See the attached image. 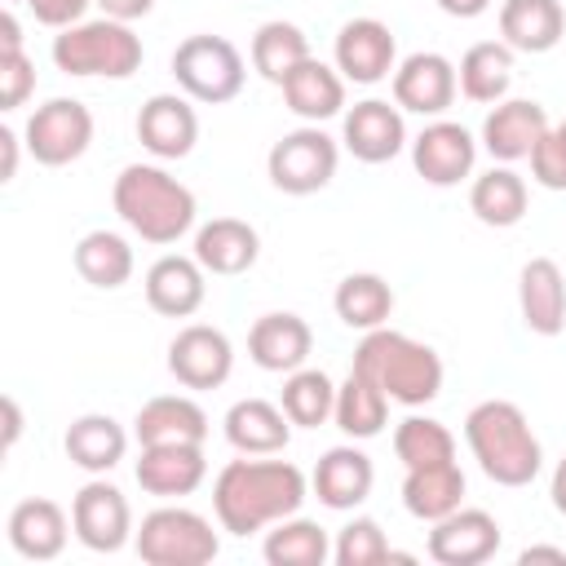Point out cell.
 Masks as SVG:
<instances>
[{"mask_svg": "<svg viewBox=\"0 0 566 566\" xmlns=\"http://www.w3.org/2000/svg\"><path fill=\"white\" fill-rule=\"evenodd\" d=\"M455 75H460V93L469 102L495 106L500 97H509V84H513V49L504 40H478L464 49Z\"/></svg>", "mask_w": 566, "mask_h": 566, "instance_id": "d6a6232c", "label": "cell"}, {"mask_svg": "<svg viewBox=\"0 0 566 566\" xmlns=\"http://www.w3.org/2000/svg\"><path fill=\"white\" fill-rule=\"evenodd\" d=\"M31 93H35V62L22 49L0 53V111H18Z\"/></svg>", "mask_w": 566, "mask_h": 566, "instance_id": "b9f144b4", "label": "cell"}, {"mask_svg": "<svg viewBox=\"0 0 566 566\" xmlns=\"http://www.w3.org/2000/svg\"><path fill=\"white\" fill-rule=\"evenodd\" d=\"M394 455L402 460V469L416 464H438V460H455V438L442 420L433 416H407L394 429Z\"/></svg>", "mask_w": 566, "mask_h": 566, "instance_id": "ab89813d", "label": "cell"}, {"mask_svg": "<svg viewBox=\"0 0 566 566\" xmlns=\"http://www.w3.org/2000/svg\"><path fill=\"white\" fill-rule=\"evenodd\" d=\"M133 548L146 566H203L221 553V539L203 513L181 509V504H164V509H150L142 517Z\"/></svg>", "mask_w": 566, "mask_h": 566, "instance_id": "52a82bcc", "label": "cell"}, {"mask_svg": "<svg viewBox=\"0 0 566 566\" xmlns=\"http://www.w3.org/2000/svg\"><path fill=\"white\" fill-rule=\"evenodd\" d=\"M548 495H553V509H557V513H566V455H562V460H557V469H553Z\"/></svg>", "mask_w": 566, "mask_h": 566, "instance_id": "f907efd6", "label": "cell"}, {"mask_svg": "<svg viewBox=\"0 0 566 566\" xmlns=\"http://www.w3.org/2000/svg\"><path fill=\"white\" fill-rule=\"evenodd\" d=\"M13 49H22V27H18L13 9H4L0 13V53H13Z\"/></svg>", "mask_w": 566, "mask_h": 566, "instance_id": "c3c4849f", "label": "cell"}, {"mask_svg": "<svg viewBox=\"0 0 566 566\" xmlns=\"http://www.w3.org/2000/svg\"><path fill=\"white\" fill-rule=\"evenodd\" d=\"M332 62L349 84H380L398 66V40L380 18H349L336 31Z\"/></svg>", "mask_w": 566, "mask_h": 566, "instance_id": "4fadbf2b", "label": "cell"}, {"mask_svg": "<svg viewBox=\"0 0 566 566\" xmlns=\"http://www.w3.org/2000/svg\"><path fill=\"white\" fill-rule=\"evenodd\" d=\"M424 553L438 566H482V562H491L500 553V522L486 509L460 504L455 513L433 522Z\"/></svg>", "mask_w": 566, "mask_h": 566, "instance_id": "5bb4252c", "label": "cell"}, {"mask_svg": "<svg viewBox=\"0 0 566 566\" xmlns=\"http://www.w3.org/2000/svg\"><path fill=\"white\" fill-rule=\"evenodd\" d=\"M168 371L181 389H221L234 371V345L212 323H186L168 345Z\"/></svg>", "mask_w": 566, "mask_h": 566, "instance_id": "8fae6325", "label": "cell"}, {"mask_svg": "<svg viewBox=\"0 0 566 566\" xmlns=\"http://www.w3.org/2000/svg\"><path fill=\"white\" fill-rule=\"evenodd\" d=\"M332 420H336V429H340L345 438L367 442V438H376V433L385 429V420H389V398H385L380 385H371L367 376H358V371L349 367V376L336 385V411H332Z\"/></svg>", "mask_w": 566, "mask_h": 566, "instance_id": "d590c367", "label": "cell"}, {"mask_svg": "<svg viewBox=\"0 0 566 566\" xmlns=\"http://www.w3.org/2000/svg\"><path fill=\"white\" fill-rule=\"evenodd\" d=\"M389 84H394V102H398L402 111H411V115H424V119H442V111H447V106L455 102V93H460L455 62L442 57V53H433V49L407 53V57L394 66Z\"/></svg>", "mask_w": 566, "mask_h": 566, "instance_id": "7c38bea8", "label": "cell"}, {"mask_svg": "<svg viewBox=\"0 0 566 566\" xmlns=\"http://www.w3.org/2000/svg\"><path fill=\"white\" fill-rule=\"evenodd\" d=\"M332 310H336V318H340L345 327H354V332L385 327L389 314H394V287H389L380 274H371V270H354V274H345V279L336 283Z\"/></svg>", "mask_w": 566, "mask_h": 566, "instance_id": "836d02e7", "label": "cell"}, {"mask_svg": "<svg viewBox=\"0 0 566 566\" xmlns=\"http://www.w3.org/2000/svg\"><path fill=\"white\" fill-rule=\"evenodd\" d=\"M522 562H566V548H548V544H531V548H522Z\"/></svg>", "mask_w": 566, "mask_h": 566, "instance_id": "816d5d0a", "label": "cell"}, {"mask_svg": "<svg viewBox=\"0 0 566 566\" xmlns=\"http://www.w3.org/2000/svg\"><path fill=\"white\" fill-rule=\"evenodd\" d=\"M310 349H314V332H310V323H305L301 314H292V310L261 314V318L252 323V332H248V354H252V363H256L261 371L287 376V371L305 367Z\"/></svg>", "mask_w": 566, "mask_h": 566, "instance_id": "603a6c76", "label": "cell"}, {"mask_svg": "<svg viewBox=\"0 0 566 566\" xmlns=\"http://www.w3.org/2000/svg\"><path fill=\"white\" fill-rule=\"evenodd\" d=\"M411 164L429 186H460L464 177H473L478 164V142L464 124L455 119H433L416 133L411 142Z\"/></svg>", "mask_w": 566, "mask_h": 566, "instance_id": "2e32d148", "label": "cell"}, {"mask_svg": "<svg viewBox=\"0 0 566 566\" xmlns=\"http://www.w3.org/2000/svg\"><path fill=\"white\" fill-rule=\"evenodd\" d=\"M137 142L155 159H186L199 142V115L186 93H155L137 111Z\"/></svg>", "mask_w": 566, "mask_h": 566, "instance_id": "e0dca14e", "label": "cell"}, {"mask_svg": "<svg viewBox=\"0 0 566 566\" xmlns=\"http://www.w3.org/2000/svg\"><path fill=\"white\" fill-rule=\"evenodd\" d=\"M526 203H531V190H526V181H522L509 164L486 168V172L473 177V186H469V212H473L482 226H491V230L517 226V221L526 217Z\"/></svg>", "mask_w": 566, "mask_h": 566, "instance_id": "1f68e13d", "label": "cell"}, {"mask_svg": "<svg viewBox=\"0 0 566 566\" xmlns=\"http://www.w3.org/2000/svg\"><path fill=\"white\" fill-rule=\"evenodd\" d=\"M548 111L531 97H500L486 119H482V146L491 159L500 164H517V159H531L535 142L548 133Z\"/></svg>", "mask_w": 566, "mask_h": 566, "instance_id": "ac0fdd59", "label": "cell"}, {"mask_svg": "<svg viewBox=\"0 0 566 566\" xmlns=\"http://www.w3.org/2000/svg\"><path fill=\"white\" fill-rule=\"evenodd\" d=\"M71 261H75V274H80L84 283L102 287V292L124 287V283L133 279V265H137L128 239L115 234V230H88V234L75 243Z\"/></svg>", "mask_w": 566, "mask_h": 566, "instance_id": "e575fe53", "label": "cell"}, {"mask_svg": "<svg viewBox=\"0 0 566 566\" xmlns=\"http://www.w3.org/2000/svg\"><path fill=\"white\" fill-rule=\"evenodd\" d=\"M256 256H261V234L239 217H212L195 230V261L217 279L248 274Z\"/></svg>", "mask_w": 566, "mask_h": 566, "instance_id": "cb8c5ba5", "label": "cell"}, {"mask_svg": "<svg viewBox=\"0 0 566 566\" xmlns=\"http://www.w3.org/2000/svg\"><path fill=\"white\" fill-rule=\"evenodd\" d=\"M133 438L137 447H168V442H203L208 438V416L195 398L186 394H159L146 398L133 416Z\"/></svg>", "mask_w": 566, "mask_h": 566, "instance_id": "484cf974", "label": "cell"}, {"mask_svg": "<svg viewBox=\"0 0 566 566\" xmlns=\"http://www.w3.org/2000/svg\"><path fill=\"white\" fill-rule=\"evenodd\" d=\"M517 310L535 336H557L566 327V274L553 256H531L517 274Z\"/></svg>", "mask_w": 566, "mask_h": 566, "instance_id": "d4e9b609", "label": "cell"}, {"mask_svg": "<svg viewBox=\"0 0 566 566\" xmlns=\"http://www.w3.org/2000/svg\"><path fill=\"white\" fill-rule=\"evenodd\" d=\"M62 447H66V455H71L75 469L102 478V473H111V469L124 460L128 433H124V424H119L115 416H106V411H84V416H75V420L66 424Z\"/></svg>", "mask_w": 566, "mask_h": 566, "instance_id": "83f0119b", "label": "cell"}, {"mask_svg": "<svg viewBox=\"0 0 566 566\" xmlns=\"http://www.w3.org/2000/svg\"><path fill=\"white\" fill-rule=\"evenodd\" d=\"M310 495L305 473L292 460H230L212 482V513L230 535H256L301 513Z\"/></svg>", "mask_w": 566, "mask_h": 566, "instance_id": "6da1fadb", "label": "cell"}, {"mask_svg": "<svg viewBox=\"0 0 566 566\" xmlns=\"http://www.w3.org/2000/svg\"><path fill=\"white\" fill-rule=\"evenodd\" d=\"M553 128H557V133H562V142H566V119H562V124H553Z\"/></svg>", "mask_w": 566, "mask_h": 566, "instance_id": "f5cc1de1", "label": "cell"}, {"mask_svg": "<svg viewBox=\"0 0 566 566\" xmlns=\"http://www.w3.org/2000/svg\"><path fill=\"white\" fill-rule=\"evenodd\" d=\"M137 486L146 495L159 500H181L190 491L203 486L208 478V460H203V442H168V447H142L137 464Z\"/></svg>", "mask_w": 566, "mask_h": 566, "instance_id": "d6986e66", "label": "cell"}, {"mask_svg": "<svg viewBox=\"0 0 566 566\" xmlns=\"http://www.w3.org/2000/svg\"><path fill=\"white\" fill-rule=\"evenodd\" d=\"M358 376H367L371 385L385 389L389 402H402V407H424L442 394V358L433 345L407 336V332H394V327H371L363 332L358 349H354V363H349Z\"/></svg>", "mask_w": 566, "mask_h": 566, "instance_id": "277c9868", "label": "cell"}, {"mask_svg": "<svg viewBox=\"0 0 566 566\" xmlns=\"http://www.w3.org/2000/svg\"><path fill=\"white\" fill-rule=\"evenodd\" d=\"M371 482H376V469H371V455L358 451L354 442H340V447H327L314 464V495L318 504L336 509V513H349L358 509L367 495H371Z\"/></svg>", "mask_w": 566, "mask_h": 566, "instance_id": "7402d4cb", "label": "cell"}, {"mask_svg": "<svg viewBox=\"0 0 566 566\" xmlns=\"http://www.w3.org/2000/svg\"><path fill=\"white\" fill-rule=\"evenodd\" d=\"M261 553H265L270 566H323L332 557V539L318 522L292 513V517H283L265 531Z\"/></svg>", "mask_w": 566, "mask_h": 566, "instance_id": "74e56055", "label": "cell"}, {"mask_svg": "<svg viewBox=\"0 0 566 566\" xmlns=\"http://www.w3.org/2000/svg\"><path fill=\"white\" fill-rule=\"evenodd\" d=\"M531 177L544 190H566V142L557 128H548L531 150Z\"/></svg>", "mask_w": 566, "mask_h": 566, "instance_id": "7bdbcfd3", "label": "cell"}, {"mask_svg": "<svg viewBox=\"0 0 566 566\" xmlns=\"http://www.w3.org/2000/svg\"><path fill=\"white\" fill-rule=\"evenodd\" d=\"M464 442L478 469L495 486H531L544 464V447L526 420V411L509 398H482L464 416Z\"/></svg>", "mask_w": 566, "mask_h": 566, "instance_id": "7a4b0ae2", "label": "cell"}, {"mask_svg": "<svg viewBox=\"0 0 566 566\" xmlns=\"http://www.w3.org/2000/svg\"><path fill=\"white\" fill-rule=\"evenodd\" d=\"M18 438H22V407L18 398H4V451H13Z\"/></svg>", "mask_w": 566, "mask_h": 566, "instance_id": "681fc988", "label": "cell"}, {"mask_svg": "<svg viewBox=\"0 0 566 566\" xmlns=\"http://www.w3.org/2000/svg\"><path fill=\"white\" fill-rule=\"evenodd\" d=\"M142 287H146V305L155 314H164V318H190L208 301V270L195 261V252L190 256L164 252L146 270Z\"/></svg>", "mask_w": 566, "mask_h": 566, "instance_id": "ffe728a7", "label": "cell"}, {"mask_svg": "<svg viewBox=\"0 0 566 566\" xmlns=\"http://www.w3.org/2000/svg\"><path fill=\"white\" fill-rule=\"evenodd\" d=\"M4 531H9V544H13L18 557H27V562H53V557H62V548H66V539H71L75 526H71V513L57 500L31 495V500H18L13 504Z\"/></svg>", "mask_w": 566, "mask_h": 566, "instance_id": "44dd1931", "label": "cell"}, {"mask_svg": "<svg viewBox=\"0 0 566 566\" xmlns=\"http://www.w3.org/2000/svg\"><path fill=\"white\" fill-rule=\"evenodd\" d=\"M18 4H27V0H18Z\"/></svg>", "mask_w": 566, "mask_h": 566, "instance_id": "db71d44e", "label": "cell"}, {"mask_svg": "<svg viewBox=\"0 0 566 566\" xmlns=\"http://www.w3.org/2000/svg\"><path fill=\"white\" fill-rule=\"evenodd\" d=\"M221 429H226V442L239 455H279L292 442V420L270 398H239L226 411Z\"/></svg>", "mask_w": 566, "mask_h": 566, "instance_id": "4316f807", "label": "cell"}, {"mask_svg": "<svg viewBox=\"0 0 566 566\" xmlns=\"http://www.w3.org/2000/svg\"><path fill=\"white\" fill-rule=\"evenodd\" d=\"M340 142L358 164H389L407 146V119L398 102L385 97H363L345 111Z\"/></svg>", "mask_w": 566, "mask_h": 566, "instance_id": "9a60e30c", "label": "cell"}, {"mask_svg": "<svg viewBox=\"0 0 566 566\" xmlns=\"http://www.w3.org/2000/svg\"><path fill=\"white\" fill-rule=\"evenodd\" d=\"M172 80L190 102L221 106V102H234L243 93L248 66H243V53L226 35L199 31L172 49Z\"/></svg>", "mask_w": 566, "mask_h": 566, "instance_id": "8992f818", "label": "cell"}, {"mask_svg": "<svg viewBox=\"0 0 566 566\" xmlns=\"http://www.w3.org/2000/svg\"><path fill=\"white\" fill-rule=\"evenodd\" d=\"M389 553L394 548H389L376 517H349L332 539V562L336 566H380V562H389Z\"/></svg>", "mask_w": 566, "mask_h": 566, "instance_id": "60d3db41", "label": "cell"}, {"mask_svg": "<svg viewBox=\"0 0 566 566\" xmlns=\"http://www.w3.org/2000/svg\"><path fill=\"white\" fill-rule=\"evenodd\" d=\"M142 35L133 31V22H115V18H84L75 27H62L53 35V66L62 75L88 80H128L133 71H142Z\"/></svg>", "mask_w": 566, "mask_h": 566, "instance_id": "5b68a950", "label": "cell"}, {"mask_svg": "<svg viewBox=\"0 0 566 566\" xmlns=\"http://www.w3.org/2000/svg\"><path fill=\"white\" fill-rule=\"evenodd\" d=\"M102 9V18H115V22H137L155 9V0H93Z\"/></svg>", "mask_w": 566, "mask_h": 566, "instance_id": "f6af8a7d", "label": "cell"}, {"mask_svg": "<svg viewBox=\"0 0 566 566\" xmlns=\"http://www.w3.org/2000/svg\"><path fill=\"white\" fill-rule=\"evenodd\" d=\"M22 142H27L35 164L66 168L93 142V111L84 102H75V97H49L44 106L31 111V119L22 128Z\"/></svg>", "mask_w": 566, "mask_h": 566, "instance_id": "9c48e42d", "label": "cell"}, {"mask_svg": "<svg viewBox=\"0 0 566 566\" xmlns=\"http://www.w3.org/2000/svg\"><path fill=\"white\" fill-rule=\"evenodd\" d=\"M336 164H340V146L318 124H301L283 133L265 155L270 186L283 195H318L336 177Z\"/></svg>", "mask_w": 566, "mask_h": 566, "instance_id": "ba28073f", "label": "cell"}, {"mask_svg": "<svg viewBox=\"0 0 566 566\" xmlns=\"http://www.w3.org/2000/svg\"><path fill=\"white\" fill-rule=\"evenodd\" d=\"M71 526H75V539L93 553H119L137 531H133V509H128V495L106 482V478H93L75 491L71 500Z\"/></svg>", "mask_w": 566, "mask_h": 566, "instance_id": "30bf717a", "label": "cell"}, {"mask_svg": "<svg viewBox=\"0 0 566 566\" xmlns=\"http://www.w3.org/2000/svg\"><path fill=\"white\" fill-rule=\"evenodd\" d=\"M279 407L287 411L292 424L318 429V424H327L332 411H336V385H332V376H327L323 367H296V371H287V380H283Z\"/></svg>", "mask_w": 566, "mask_h": 566, "instance_id": "f35d334b", "label": "cell"}, {"mask_svg": "<svg viewBox=\"0 0 566 566\" xmlns=\"http://www.w3.org/2000/svg\"><path fill=\"white\" fill-rule=\"evenodd\" d=\"M566 35L562 0H504L500 4V40L513 53H548Z\"/></svg>", "mask_w": 566, "mask_h": 566, "instance_id": "f546056e", "label": "cell"}, {"mask_svg": "<svg viewBox=\"0 0 566 566\" xmlns=\"http://www.w3.org/2000/svg\"><path fill=\"white\" fill-rule=\"evenodd\" d=\"M279 88H283L287 111L301 115L305 124H323L345 111V75L318 57H305Z\"/></svg>", "mask_w": 566, "mask_h": 566, "instance_id": "4dcf8cb0", "label": "cell"}, {"mask_svg": "<svg viewBox=\"0 0 566 566\" xmlns=\"http://www.w3.org/2000/svg\"><path fill=\"white\" fill-rule=\"evenodd\" d=\"M464 504V469L455 460H438V464H416L402 478V509L416 522H438L447 513H455Z\"/></svg>", "mask_w": 566, "mask_h": 566, "instance_id": "f1b7e54d", "label": "cell"}, {"mask_svg": "<svg viewBox=\"0 0 566 566\" xmlns=\"http://www.w3.org/2000/svg\"><path fill=\"white\" fill-rule=\"evenodd\" d=\"M111 203L119 212V221L146 239V243H177L190 226H195V190L186 181H177L168 168L159 164H128L119 168L115 186H111Z\"/></svg>", "mask_w": 566, "mask_h": 566, "instance_id": "3957f363", "label": "cell"}, {"mask_svg": "<svg viewBox=\"0 0 566 566\" xmlns=\"http://www.w3.org/2000/svg\"><path fill=\"white\" fill-rule=\"evenodd\" d=\"M438 9L447 18H482L491 9V0H438Z\"/></svg>", "mask_w": 566, "mask_h": 566, "instance_id": "7dc6e473", "label": "cell"}, {"mask_svg": "<svg viewBox=\"0 0 566 566\" xmlns=\"http://www.w3.org/2000/svg\"><path fill=\"white\" fill-rule=\"evenodd\" d=\"M88 4H93V0H27V9L35 13V22H44V27H53V31L84 22V9H88Z\"/></svg>", "mask_w": 566, "mask_h": 566, "instance_id": "ee69618b", "label": "cell"}, {"mask_svg": "<svg viewBox=\"0 0 566 566\" xmlns=\"http://www.w3.org/2000/svg\"><path fill=\"white\" fill-rule=\"evenodd\" d=\"M0 150H4L0 181H13V172H18V133L13 128H0Z\"/></svg>", "mask_w": 566, "mask_h": 566, "instance_id": "bcb514c9", "label": "cell"}, {"mask_svg": "<svg viewBox=\"0 0 566 566\" xmlns=\"http://www.w3.org/2000/svg\"><path fill=\"white\" fill-rule=\"evenodd\" d=\"M305 57H314V53H310V35L296 22L274 18V22H261L256 27V35H252V71L261 80L283 84Z\"/></svg>", "mask_w": 566, "mask_h": 566, "instance_id": "8d00e7d4", "label": "cell"}]
</instances>
